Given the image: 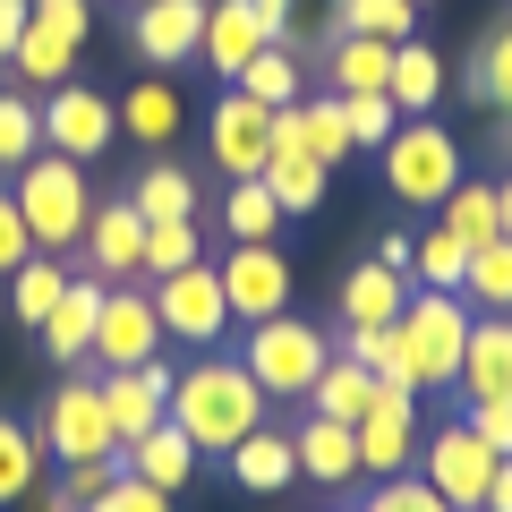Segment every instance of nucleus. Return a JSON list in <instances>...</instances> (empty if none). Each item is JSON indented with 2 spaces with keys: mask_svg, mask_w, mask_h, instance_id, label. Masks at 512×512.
Segmentation results:
<instances>
[{
  "mask_svg": "<svg viewBox=\"0 0 512 512\" xmlns=\"http://www.w3.org/2000/svg\"><path fill=\"white\" fill-rule=\"evenodd\" d=\"M120 137H137V146H171V137H180V94H171L163 77H137V86L120 94Z\"/></svg>",
  "mask_w": 512,
  "mask_h": 512,
  "instance_id": "a878e982",
  "label": "nucleus"
},
{
  "mask_svg": "<svg viewBox=\"0 0 512 512\" xmlns=\"http://www.w3.org/2000/svg\"><path fill=\"white\" fill-rule=\"evenodd\" d=\"M35 146H43V111H35V94H0V171H18Z\"/></svg>",
  "mask_w": 512,
  "mask_h": 512,
  "instance_id": "a19ab883",
  "label": "nucleus"
},
{
  "mask_svg": "<svg viewBox=\"0 0 512 512\" xmlns=\"http://www.w3.org/2000/svg\"><path fill=\"white\" fill-rule=\"evenodd\" d=\"M26 504H35V495H26ZM35 512H77V504H69V495H60V487H52V495H43V504H35Z\"/></svg>",
  "mask_w": 512,
  "mask_h": 512,
  "instance_id": "5fc2aeb1",
  "label": "nucleus"
},
{
  "mask_svg": "<svg viewBox=\"0 0 512 512\" xmlns=\"http://www.w3.org/2000/svg\"><path fill=\"white\" fill-rule=\"evenodd\" d=\"M453 393H461V410L470 402H512V316H470Z\"/></svg>",
  "mask_w": 512,
  "mask_h": 512,
  "instance_id": "a211bd4d",
  "label": "nucleus"
},
{
  "mask_svg": "<svg viewBox=\"0 0 512 512\" xmlns=\"http://www.w3.org/2000/svg\"><path fill=\"white\" fill-rule=\"evenodd\" d=\"M495 231H504V239H512V180H504V188H495Z\"/></svg>",
  "mask_w": 512,
  "mask_h": 512,
  "instance_id": "864d4df0",
  "label": "nucleus"
},
{
  "mask_svg": "<svg viewBox=\"0 0 512 512\" xmlns=\"http://www.w3.org/2000/svg\"><path fill=\"white\" fill-rule=\"evenodd\" d=\"M367 512H453V504H444V495L427 487V478H384Z\"/></svg>",
  "mask_w": 512,
  "mask_h": 512,
  "instance_id": "de8ad7c7",
  "label": "nucleus"
},
{
  "mask_svg": "<svg viewBox=\"0 0 512 512\" xmlns=\"http://www.w3.org/2000/svg\"><path fill=\"white\" fill-rule=\"evenodd\" d=\"M308 402H316V419L359 427V419H367V402H376V376H367L359 359H342V350H333V359H325V376L308 384Z\"/></svg>",
  "mask_w": 512,
  "mask_h": 512,
  "instance_id": "cd10ccee",
  "label": "nucleus"
},
{
  "mask_svg": "<svg viewBox=\"0 0 512 512\" xmlns=\"http://www.w3.org/2000/svg\"><path fill=\"white\" fill-rule=\"evenodd\" d=\"M495 461H504V453H487V444L470 436V419H444L436 436H419V478H427L453 512H478V504H487Z\"/></svg>",
  "mask_w": 512,
  "mask_h": 512,
  "instance_id": "0eeeda50",
  "label": "nucleus"
},
{
  "mask_svg": "<svg viewBox=\"0 0 512 512\" xmlns=\"http://www.w3.org/2000/svg\"><path fill=\"white\" fill-rule=\"evenodd\" d=\"M86 265H94V282H146V214L128 197H111V205H94L86 214Z\"/></svg>",
  "mask_w": 512,
  "mask_h": 512,
  "instance_id": "2eb2a0df",
  "label": "nucleus"
},
{
  "mask_svg": "<svg viewBox=\"0 0 512 512\" xmlns=\"http://www.w3.org/2000/svg\"><path fill=\"white\" fill-rule=\"evenodd\" d=\"M478 512H512V461H495V487H487V504Z\"/></svg>",
  "mask_w": 512,
  "mask_h": 512,
  "instance_id": "603ef678",
  "label": "nucleus"
},
{
  "mask_svg": "<svg viewBox=\"0 0 512 512\" xmlns=\"http://www.w3.org/2000/svg\"><path fill=\"white\" fill-rule=\"evenodd\" d=\"M222 461H231V478H239L248 495H282V487L299 478V461H291V436H282V427H256V436H239Z\"/></svg>",
  "mask_w": 512,
  "mask_h": 512,
  "instance_id": "b1692460",
  "label": "nucleus"
},
{
  "mask_svg": "<svg viewBox=\"0 0 512 512\" xmlns=\"http://www.w3.org/2000/svg\"><path fill=\"white\" fill-rule=\"evenodd\" d=\"M256 9H265V18H291V9H299V0H256Z\"/></svg>",
  "mask_w": 512,
  "mask_h": 512,
  "instance_id": "6e6d98bb",
  "label": "nucleus"
},
{
  "mask_svg": "<svg viewBox=\"0 0 512 512\" xmlns=\"http://www.w3.org/2000/svg\"><path fill=\"white\" fill-rule=\"evenodd\" d=\"M436 231H453L461 248H487V239H504V231H495V188H487V180H461L453 197H444V222H436Z\"/></svg>",
  "mask_w": 512,
  "mask_h": 512,
  "instance_id": "e433bc0d",
  "label": "nucleus"
},
{
  "mask_svg": "<svg viewBox=\"0 0 512 512\" xmlns=\"http://www.w3.org/2000/svg\"><path fill=\"white\" fill-rule=\"evenodd\" d=\"M43 461H103V453H120L111 444V419H103V384L94 376H69L52 393V410H43Z\"/></svg>",
  "mask_w": 512,
  "mask_h": 512,
  "instance_id": "9b49d317",
  "label": "nucleus"
},
{
  "mask_svg": "<svg viewBox=\"0 0 512 512\" xmlns=\"http://www.w3.org/2000/svg\"><path fill=\"white\" fill-rule=\"evenodd\" d=\"M410 9H436V0H410Z\"/></svg>",
  "mask_w": 512,
  "mask_h": 512,
  "instance_id": "4d7b16f0",
  "label": "nucleus"
},
{
  "mask_svg": "<svg viewBox=\"0 0 512 512\" xmlns=\"http://www.w3.org/2000/svg\"><path fill=\"white\" fill-rule=\"evenodd\" d=\"M461 419H470V436L487 444V453H504V461H512V402H470Z\"/></svg>",
  "mask_w": 512,
  "mask_h": 512,
  "instance_id": "09e8293b",
  "label": "nucleus"
},
{
  "mask_svg": "<svg viewBox=\"0 0 512 512\" xmlns=\"http://www.w3.org/2000/svg\"><path fill=\"white\" fill-rule=\"evenodd\" d=\"M163 419L180 427L197 453H231L239 436H256L265 427V393H256V376L239 359H222V350H205L188 376H171V402Z\"/></svg>",
  "mask_w": 512,
  "mask_h": 512,
  "instance_id": "f257e3e1",
  "label": "nucleus"
},
{
  "mask_svg": "<svg viewBox=\"0 0 512 512\" xmlns=\"http://www.w3.org/2000/svg\"><path fill=\"white\" fill-rule=\"evenodd\" d=\"M384 94H393V111L402 120H427L436 111V94H444V60H436V43H393V77H384Z\"/></svg>",
  "mask_w": 512,
  "mask_h": 512,
  "instance_id": "5701e85b",
  "label": "nucleus"
},
{
  "mask_svg": "<svg viewBox=\"0 0 512 512\" xmlns=\"http://www.w3.org/2000/svg\"><path fill=\"white\" fill-rule=\"evenodd\" d=\"M9 197H18L26 231H35V256H60V248H77V239H86V214H94L86 163H69V154H26Z\"/></svg>",
  "mask_w": 512,
  "mask_h": 512,
  "instance_id": "f03ea898",
  "label": "nucleus"
},
{
  "mask_svg": "<svg viewBox=\"0 0 512 512\" xmlns=\"http://www.w3.org/2000/svg\"><path fill=\"white\" fill-rule=\"evenodd\" d=\"M291 461H299V478H316V487H350V478H359V436H350L342 419H308L291 436Z\"/></svg>",
  "mask_w": 512,
  "mask_h": 512,
  "instance_id": "4be33fe9",
  "label": "nucleus"
},
{
  "mask_svg": "<svg viewBox=\"0 0 512 512\" xmlns=\"http://www.w3.org/2000/svg\"><path fill=\"white\" fill-rule=\"evenodd\" d=\"M214 274H222V299H231V325H265V316L291 308V256H282L274 239H248V248H231Z\"/></svg>",
  "mask_w": 512,
  "mask_h": 512,
  "instance_id": "9d476101",
  "label": "nucleus"
},
{
  "mask_svg": "<svg viewBox=\"0 0 512 512\" xmlns=\"http://www.w3.org/2000/svg\"><path fill=\"white\" fill-rule=\"evenodd\" d=\"M325 359H333V342L282 308V316H265V325H248V359H239V367L256 376L265 402H308V384L325 376Z\"/></svg>",
  "mask_w": 512,
  "mask_h": 512,
  "instance_id": "39448f33",
  "label": "nucleus"
},
{
  "mask_svg": "<svg viewBox=\"0 0 512 512\" xmlns=\"http://www.w3.org/2000/svg\"><path fill=\"white\" fill-rule=\"evenodd\" d=\"M26 256H35V231H26V214H18V197H9V188H0V282L18 274Z\"/></svg>",
  "mask_w": 512,
  "mask_h": 512,
  "instance_id": "49530a36",
  "label": "nucleus"
},
{
  "mask_svg": "<svg viewBox=\"0 0 512 512\" xmlns=\"http://www.w3.org/2000/svg\"><path fill=\"white\" fill-rule=\"evenodd\" d=\"M376 154H384V197L410 205V214H436V205L461 188V146L436 120H402Z\"/></svg>",
  "mask_w": 512,
  "mask_h": 512,
  "instance_id": "7ed1b4c3",
  "label": "nucleus"
},
{
  "mask_svg": "<svg viewBox=\"0 0 512 512\" xmlns=\"http://www.w3.org/2000/svg\"><path fill=\"white\" fill-rule=\"evenodd\" d=\"M197 461H205V453H197V444H188L171 419H163V427H146L137 444H120V470H128V478H146V487H163V495H171V487H188V478H197Z\"/></svg>",
  "mask_w": 512,
  "mask_h": 512,
  "instance_id": "aec40b11",
  "label": "nucleus"
},
{
  "mask_svg": "<svg viewBox=\"0 0 512 512\" xmlns=\"http://www.w3.org/2000/svg\"><path fill=\"white\" fill-rule=\"evenodd\" d=\"M163 402H171V367H111L103 376V419H111V444H137L146 427H163Z\"/></svg>",
  "mask_w": 512,
  "mask_h": 512,
  "instance_id": "6ab92c4d",
  "label": "nucleus"
},
{
  "mask_svg": "<svg viewBox=\"0 0 512 512\" xmlns=\"http://www.w3.org/2000/svg\"><path fill=\"white\" fill-rule=\"evenodd\" d=\"M265 43H282V18H265L256 0H205V43L197 52H205L214 77H239Z\"/></svg>",
  "mask_w": 512,
  "mask_h": 512,
  "instance_id": "dca6fc26",
  "label": "nucleus"
},
{
  "mask_svg": "<svg viewBox=\"0 0 512 512\" xmlns=\"http://www.w3.org/2000/svg\"><path fill=\"white\" fill-rule=\"evenodd\" d=\"M342 120H350V146H384L393 128H402V111H393V94H342Z\"/></svg>",
  "mask_w": 512,
  "mask_h": 512,
  "instance_id": "37998d69",
  "label": "nucleus"
},
{
  "mask_svg": "<svg viewBox=\"0 0 512 512\" xmlns=\"http://www.w3.org/2000/svg\"><path fill=\"white\" fill-rule=\"evenodd\" d=\"M299 120H308V154H316L325 171L359 154V146H350V120H342V94H316V103H299Z\"/></svg>",
  "mask_w": 512,
  "mask_h": 512,
  "instance_id": "ea45409f",
  "label": "nucleus"
},
{
  "mask_svg": "<svg viewBox=\"0 0 512 512\" xmlns=\"http://www.w3.org/2000/svg\"><path fill=\"white\" fill-rule=\"evenodd\" d=\"M103 291H111V282H77V274H69V291H60L52 316L35 325L52 359H94V316H103Z\"/></svg>",
  "mask_w": 512,
  "mask_h": 512,
  "instance_id": "412c9836",
  "label": "nucleus"
},
{
  "mask_svg": "<svg viewBox=\"0 0 512 512\" xmlns=\"http://www.w3.org/2000/svg\"><path fill=\"white\" fill-rule=\"evenodd\" d=\"M43 478V444L26 419H0V504H26Z\"/></svg>",
  "mask_w": 512,
  "mask_h": 512,
  "instance_id": "c9c22d12",
  "label": "nucleus"
},
{
  "mask_svg": "<svg viewBox=\"0 0 512 512\" xmlns=\"http://www.w3.org/2000/svg\"><path fill=\"white\" fill-rule=\"evenodd\" d=\"M35 111H43V146L69 154V163H94V154H111V137H120V103L94 94L86 77H60Z\"/></svg>",
  "mask_w": 512,
  "mask_h": 512,
  "instance_id": "6e6552de",
  "label": "nucleus"
},
{
  "mask_svg": "<svg viewBox=\"0 0 512 512\" xmlns=\"http://www.w3.org/2000/svg\"><path fill=\"white\" fill-rule=\"evenodd\" d=\"M111 478H120V453H103V461H60V495H69V504H94Z\"/></svg>",
  "mask_w": 512,
  "mask_h": 512,
  "instance_id": "a18cd8bd",
  "label": "nucleus"
},
{
  "mask_svg": "<svg viewBox=\"0 0 512 512\" xmlns=\"http://www.w3.org/2000/svg\"><path fill=\"white\" fill-rule=\"evenodd\" d=\"M197 265V222H146V282Z\"/></svg>",
  "mask_w": 512,
  "mask_h": 512,
  "instance_id": "79ce46f5",
  "label": "nucleus"
},
{
  "mask_svg": "<svg viewBox=\"0 0 512 512\" xmlns=\"http://www.w3.org/2000/svg\"><path fill=\"white\" fill-rule=\"evenodd\" d=\"M154 325H163V342H188V350H214L222 333H231V299H222V274L214 265H180V274L154 282Z\"/></svg>",
  "mask_w": 512,
  "mask_h": 512,
  "instance_id": "423d86ee",
  "label": "nucleus"
},
{
  "mask_svg": "<svg viewBox=\"0 0 512 512\" xmlns=\"http://www.w3.org/2000/svg\"><path fill=\"white\" fill-rule=\"evenodd\" d=\"M248 103H265V111H282V103H299V52H282V43H265V52L248 60V69L231 77Z\"/></svg>",
  "mask_w": 512,
  "mask_h": 512,
  "instance_id": "f704fd0d",
  "label": "nucleus"
},
{
  "mask_svg": "<svg viewBox=\"0 0 512 512\" xmlns=\"http://www.w3.org/2000/svg\"><path fill=\"white\" fill-rule=\"evenodd\" d=\"M60 291H69V265H52V256H26L18 274H9V316L35 333L43 316H52V299H60Z\"/></svg>",
  "mask_w": 512,
  "mask_h": 512,
  "instance_id": "473e14b6",
  "label": "nucleus"
},
{
  "mask_svg": "<svg viewBox=\"0 0 512 512\" xmlns=\"http://www.w3.org/2000/svg\"><path fill=\"white\" fill-rule=\"evenodd\" d=\"M393 333H402V350H410L419 393H453L461 342H470V299L461 291H410V308L393 316Z\"/></svg>",
  "mask_w": 512,
  "mask_h": 512,
  "instance_id": "20e7f679",
  "label": "nucleus"
},
{
  "mask_svg": "<svg viewBox=\"0 0 512 512\" xmlns=\"http://www.w3.org/2000/svg\"><path fill=\"white\" fill-rule=\"evenodd\" d=\"M205 154H214L231 180H256V171H265V154H274V111L248 103V94L231 86L214 111H205Z\"/></svg>",
  "mask_w": 512,
  "mask_h": 512,
  "instance_id": "ddd939ff",
  "label": "nucleus"
},
{
  "mask_svg": "<svg viewBox=\"0 0 512 512\" xmlns=\"http://www.w3.org/2000/svg\"><path fill=\"white\" fill-rule=\"evenodd\" d=\"M26 9H35V0H0V60L18 52V35H26Z\"/></svg>",
  "mask_w": 512,
  "mask_h": 512,
  "instance_id": "8fccbe9b",
  "label": "nucleus"
},
{
  "mask_svg": "<svg viewBox=\"0 0 512 512\" xmlns=\"http://www.w3.org/2000/svg\"><path fill=\"white\" fill-rule=\"evenodd\" d=\"M461 299H470L478 316H512V239H487V248H470Z\"/></svg>",
  "mask_w": 512,
  "mask_h": 512,
  "instance_id": "7c9ffc66",
  "label": "nucleus"
},
{
  "mask_svg": "<svg viewBox=\"0 0 512 512\" xmlns=\"http://www.w3.org/2000/svg\"><path fill=\"white\" fill-rule=\"evenodd\" d=\"M128 43H137L146 69H180V60H197V43H205V0H137Z\"/></svg>",
  "mask_w": 512,
  "mask_h": 512,
  "instance_id": "f3484780",
  "label": "nucleus"
},
{
  "mask_svg": "<svg viewBox=\"0 0 512 512\" xmlns=\"http://www.w3.org/2000/svg\"><path fill=\"white\" fill-rule=\"evenodd\" d=\"M461 274H470V248L453 231H427L410 248V291H461Z\"/></svg>",
  "mask_w": 512,
  "mask_h": 512,
  "instance_id": "4c0bfd02",
  "label": "nucleus"
},
{
  "mask_svg": "<svg viewBox=\"0 0 512 512\" xmlns=\"http://www.w3.org/2000/svg\"><path fill=\"white\" fill-rule=\"evenodd\" d=\"M333 35H376V43H410L419 35V9L410 0H333Z\"/></svg>",
  "mask_w": 512,
  "mask_h": 512,
  "instance_id": "72a5a7b5",
  "label": "nucleus"
},
{
  "mask_svg": "<svg viewBox=\"0 0 512 512\" xmlns=\"http://www.w3.org/2000/svg\"><path fill=\"white\" fill-rule=\"evenodd\" d=\"M350 436H359V478H402L419 461V393L376 384V402H367V419Z\"/></svg>",
  "mask_w": 512,
  "mask_h": 512,
  "instance_id": "f8f14e48",
  "label": "nucleus"
},
{
  "mask_svg": "<svg viewBox=\"0 0 512 512\" xmlns=\"http://www.w3.org/2000/svg\"><path fill=\"white\" fill-rule=\"evenodd\" d=\"M325 77H333V94H376L384 77H393V43H376V35H333V43H325Z\"/></svg>",
  "mask_w": 512,
  "mask_h": 512,
  "instance_id": "bb28decb",
  "label": "nucleus"
},
{
  "mask_svg": "<svg viewBox=\"0 0 512 512\" xmlns=\"http://www.w3.org/2000/svg\"><path fill=\"white\" fill-rule=\"evenodd\" d=\"M402 308H410V274H384L376 256L342 282V325H393Z\"/></svg>",
  "mask_w": 512,
  "mask_h": 512,
  "instance_id": "393cba45",
  "label": "nucleus"
},
{
  "mask_svg": "<svg viewBox=\"0 0 512 512\" xmlns=\"http://www.w3.org/2000/svg\"><path fill=\"white\" fill-rule=\"evenodd\" d=\"M77 512H171V495H163V487H146V478H128V470H120V478H111L103 495H94V504H77Z\"/></svg>",
  "mask_w": 512,
  "mask_h": 512,
  "instance_id": "c03bdc74",
  "label": "nucleus"
},
{
  "mask_svg": "<svg viewBox=\"0 0 512 512\" xmlns=\"http://www.w3.org/2000/svg\"><path fill=\"white\" fill-rule=\"evenodd\" d=\"M410 248H419V239H410V231H384L376 265H384V274H410Z\"/></svg>",
  "mask_w": 512,
  "mask_h": 512,
  "instance_id": "3c124183",
  "label": "nucleus"
},
{
  "mask_svg": "<svg viewBox=\"0 0 512 512\" xmlns=\"http://www.w3.org/2000/svg\"><path fill=\"white\" fill-rule=\"evenodd\" d=\"M154 350H163L154 299L128 291V282H111V291H103V316H94V359H103V367H154Z\"/></svg>",
  "mask_w": 512,
  "mask_h": 512,
  "instance_id": "4468645a",
  "label": "nucleus"
},
{
  "mask_svg": "<svg viewBox=\"0 0 512 512\" xmlns=\"http://www.w3.org/2000/svg\"><path fill=\"white\" fill-rule=\"evenodd\" d=\"M470 94L487 111H512V26H495L487 43H478V60H470Z\"/></svg>",
  "mask_w": 512,
  "mask_h": 512,
  "instance_id": "58836bf2",
  "label": "nucleus"
},
{
  "mask_svg": "<svg viewBox=\"0 0 512 512\" xmlns=\"http://www.w3.org/2000/svg\"><path fill=\"white\" fill-rule=\"evenodd\" d=\"M128 205H137L146 222H197V180H188L180 163H146L137 188H128Z\"/></svg>",
  "mask_w": 512,
  "mask_h": 512,
  "instance_id": "c756f323",
  "label": "nucleus"
},
{
  "mask_svg": "<svg viewBox=\"0 0 512 512\" xmlns=\"http://www.w3.org/2000/svg\"><path fill=\"white\" fill-rule=\"evenodd\" d=\"M128 9H137V0H128Z\"/></svg>",
  "mask_w": 512,
  "mask_h": 512,
  "instance_id": "13d9d810",
  "label": "nucleus"
},
{
  "mask_svg": "<svg viewBox=\"0 0 512 512\" xmlns=\"http://www.w3.org/2000/svg\"><path fill=\"white\" fill-rule=\"evenodd\" d=\"M256 180L274 188V205H282V214H316V205H325V188H333V171L316 163V154H282V146H274Z\"/></svg>",
  "mask_w": 512,
  "mask_h": 512,
  "instance_id": "c85d7f7f",
  "label": "nucleus"
},
{
  "mask_svg": "<svg viewBox=\"0 0 512 512\" xmlns=\"http://www.w3.org/2000/svg\"><path fill=\"white\" fill-rule=\"evenodd\" d=\"M282 205H274V188L265 180H231V197H222V231H231V248H248V239H274L282 231Z\"/></svg>",
  "mask_w": 512,
  "mask_h": 512,
  "instance_id": "2f4dec72",
  "label": "nucleus"
},
{
  "mask_svg": "<svg viewBox=\"0 0 512 512\" xmlns=\"http://www.w3.org/2000/svg\"><path fill=\"white\" fill-rule=\"evenodd\" d=\"M86 26H94L86 0H35L18 52H9V69H18V77H52V86H60V77L77 69V52H86Z\"/></svg>",
  "mask_w": 512,
  "mask_h": 512,
  "instance_id": "1a4fd4ad",
  "label": "nucleus"
}]
</instances>
